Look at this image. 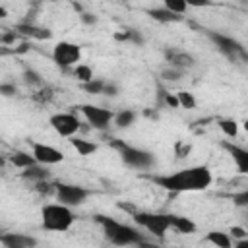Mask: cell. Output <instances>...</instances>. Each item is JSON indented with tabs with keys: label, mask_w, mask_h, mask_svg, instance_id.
<instances>
[{
	"label": "cell",
	"mask_w": 248,
	"mask_h": 248,
	"mask_svg": "<svg viewBox=\"0 0 248 248\" xmlns=\"http://www.w3.org/2000/svg\"><path fill=\"white\" fill-rule=\"evenodd\" d=\"M16 37H17V33H16V31H10V33H6V35L2 37V43H4V45H12V43L16 41Z\"/></svg>",
	"instance_id": "74e56055"
},
{
	"label": "cell",
	"mask_w": 248,
	"mask_h": 248,
	"mask_svg": "<svg viewBox=\"0 0 248 248\" xmlns=\"http://www.w3.org/2000/svg\"><path fill=\"white\" fill-rule=\"evenodd\" d=\"M232 202H234V205H238V207L248 205V192L242 190L240 194H234V196H232Z\"/></svg>",
	"instance_id": "d6a6232c"
},
{
	"label": "cell",
	"mask_w": 248,
	"mask_h": 248,
	"mask_svg": "<svg viewBox=\"0 0 248 248\" xmlns=\"http://www.w3.org/2000/svg\"><path fill=\"white\" fill-rule=\"evenodd\" d=\"M6 16H8V10H6L4 6H0V19H4Z\"/></svg>",
	"instance_id": "60d3db41"
},
{
	"label": "cell",
	"mask_w": 248,
	"mask_h": 248,
	"mask_svg": "<svg viewBox=\"0 0 248 248\" xmlns=\"http://www.w3.org/2000/svg\"><path fill=\"white\" fill-rule=\"evenodd\" d=\"M207 242H211L217 248H232V238L229 236V232H221V231H211L207 232Z\"/></svg>",
	"instance_id": "ffe728a7"
},
{
	"label": "cell",
	"mask_w": 248,
	"mask_h": 248,
	"mask_svg": "<svg viewBox=\"0 0 248 248\" xmlns=\"http://www.w3.org/2000/svg\"><path fill=\"white\" fill-rule=\"evenodd\" d=\"M101 95L116 97V95H118V85H116V83H110V81H105V85H103V93H101Z\"/></svg>",
	"instance_id": "1f68e13d"
},
{
	"label": "cell",
	"mask_w": 248,
	"mask_h": 248,
	"mask_svg": "<svg viewBox=\"0 0 248 248\" xmlns=\"http://www.w3.org/2000/svg\"><path fill=\"white\" fill-rule=\"evenodd\" d=\"M229 236H231L232 240H242V238H248V232H246L244 227H232V229L229 231Z\"/></svg>",
	"instance_id": "f546056e"
},
{
	"label": "cell",
	"mask_w": 248,
	"mask_h": 248,
	"mask_svg": "<svg viewBox=\"0 0 248 248\" xmlns=\"http://www.w3.org/2000/svg\"><path fill=\"white\" fill-rule=\"evenodd\" d=\"M37 2H58V0H37Z\"/></svg>",
	"instance_id": "b9f144b4"
},
{
	"label": "cell",
	"mask_w": 248,
	"mask_h": 248,
	"mask_svg": "<svg viewBox=\"0 0 248 248\" xmlns=\"http://www.w3.org/2000/svg\"><path fill=\"white\" fill-rule=\"evenodd\" d=\"M70 143H72V147H74L79 155H83V157H87V155H91V153H95V151L99 149V145H97L95 141H89V140H83V138H76V136L70 138Z\"/></svg>",
	"instance_id": "d6986e66"
},
{
	"label": "cell",
	"mask_w": 248,
	"mask_h": 248,
	"mask_svg": "<svg viewBox=\"0 0 248 248\" xmlns=\"http://www.w3.org/2000/svg\"><path fill=\"white\" fill-rule=\"evenodd\" d=\"M17 93V87L14 83H0V95L2 97H14Z\"/></svg>",
	"instance_id": "4dcf8cb0"
},
{
	"label": "cell",
	"mask_w": 248,
	"mask_h": 248,
	"mask_svg": "<svg viewBox=\"0 0 248 248\" xmlns=\"http://www.w3.org/2000/svg\"><path fill=\"white\" fill-rule=\"evenodd\" d=\"M217 124H219L221 132H223L227 138H236V136H238V124H236V120H232V118H223V120H219Z\"/></svg>",
	"instance_id": "603a6c76"
},
{
	"label": "cell",
	"mask_w": 248,
	"mask_h": 248,
	"mask_svg": "<svg viewBox=\"0 0 248 248\" xmlns=\"http://www.w3.org/2000/svg\"><path fill=\"white\" fill-rule=\"evenodd\" d=\"M23 79H25V83H29V85H41V83H43L41 74L35 72V70H31V68H27V70L23 72Z\"/></svg>",
	"instance_id": "f1b7e54d"
},
{
	"label": "cell",
	"mask_w": 248,
	"mask_h": 248,
	"mask_svg": "<svg viewBox=\"0 0 248 248\" xmlns=\"http://www.w3.org/2000/svg\"><path fill=\"white\" fill-rule=\"evenodd\" d=\"M163 103H165L167 107H170V108H178V99H176V95L165 93V97H163Z\"/></svg>",
	"instance_id": "d590c367"
},
{
	"label": "cell",
	"mask_w": 248,
	"mask_h": 248,
	"mask_svg": "<svg viewBox=\"0 0 248 248\" xmlns=\"http://www.w3.org/2000/svg\"><path fill=\"white\" fill-rule=\"evenodd\" d=\"M35 184H37V190L41 194H50V192H54V186H56V184H48L46 180H41V182H35Z\"/></svg>",
	"instance_id": "836d02e7"
},
{
	"label": "cell",
	"mask_w": 248,
	"mask_h": 248,
	"mask_svg": "<svg viewBox=\"0 0 248 248\" xmlns=\"http://www.w3.org/2000/svg\"><path fill=\"white\" fill-rule=\"evenodd\" d=\"M176 99H178V107H182V108H196V99H194V95L190 91H178Z\"/></svg>",
	"instance_id": "4316f807"
},
{
	"label": "cell",
	"mask_w": 248,
	"mask_h": 248,
	"mask_svg": "<svg viewBox=\"0 0 248 248\" xmlns=\"http://www.w3.org/2000/svg\"><path fill=\"white\" fill-rule=\"evenodd\" d=\"M79 110L95 130H107L114 116L110 108H103V107H95V105H81Z\"/></svg>",
	"instance_id": "30bf717a"
},
{
	"label": "cell",
	"mask_w": 248,
	"mask_h": 248,
	"mask_svg": "<svg viewBox=\"0 0 248 248\" xmlns=\"http://www.w3.org/2000/svg\"><path fill=\"white\" fill-rule=\"evenodd\" d=\"M48 124L62 138H72L81 128V122L78 120V116H74L70 112H56V114H52L48 118Z\"/></svg>",
	"instance_id": "9c48e42d"
},
{
	"label": "cell",
	"mask_w": 248,
	"mask_h": 248,
	"mask_svg": "<svg viewBox=\"0 0 248 248\" xmlns=\"http://www.w3.org/2000/svg\"><path fill=\"white\" fill-rule=\"evenodd\" d=\"M184 2L190 8H207V6L213 4V0H184Z\"/></svg>",
	"instance_id": "e575fe53"
},
{
	"label": "cell",
	"mask_w": 248,
	"mask_h": 248,
	"mask_svg": "<svg viewBox=\"0 0 248 248\" xmlns=\"http://www.w3.org/2000/svg\"><path fill=\"white\" fill-rule=\"evenodd\" d=\"M184 72H186V70H182V68L169 66V68H165V70L161 72V78H163L165 81H178V79H182Z\"/></svg>",
	"instance_id": "d4e9b609"
},
{
	"label": "cell",
	"mask_w": 248,
	"mask_h": 248,
	"mask_svg": "<svg viewBox=\"0 0 248 248\" xmlns=\"http://www.w3.org/2000/svg\"><path fill=\"white\" fill-rule=\"evenodd\" d=\"M136 118H138V114H136L134 110L124 108V110H120V112H116V114L112 116V122H114L118 128H130V126L136 122Z\"/></svg>",
	"instance_id": "44dd1931"
},
{
	"label": "cell",
	"mask_w": 248,
	"mask_h": 248,
	"mask_svg": "<svg viewBox=\"0 0 248 248\" xmlns=\"http://www.w3.org/2000/svg\"><path fill=\"white\" fill-rule=\"evenodd\" d=\"M221 147L227 149L229 155L234 159V163H236V167H238V172L246 174V172H248V151H246L244 147L236 145V143H231V141H223Z\"/></svg>",
	"instance_id": "5bb4252c"
},
{
	"label": "cell",
	"mask_w": 248,
	"mask_h": 248,
	"mask_svg": "<svg viewBox=\"0 0 248 248\" xmlns=\"http://www.w3.org/2000/svg\"><path fill=\"white\" fill-rule=\"evenodd\" d=\"M79 17H81V21H83V23H87V25H93V23H97V17H95L93 14H87V12H83Z\"/></svg>",
	"instance_id": "8d00e7d4"
},
{
	"label": "cell",
	"mask_w": 248,
	"mask_h": 248,
	"mask_svg": "<svg viewBox=\"0 0 248 248\" xmlns=\"http://www.w3.org/2000/svg\"><path fill=\"white\" fill-rule=\"evenodd\" d=\"M33 157L41 165H58L64 161V153L46 143H33Z\"/></svg>",
	"instance_id": "8fae6325"
},
{
	"label": "cell",
	"mask_w": 248,
	"mask_h": 248,
	"mask_svg": "<svg viewBox=\"0 0 248 248\" xmlns=\"http://www.w3.org/2000/svg\"><path fill=\"white\" fill-rule=\"evenodd\" d=\"M205 35H207V39L217 46V50L223 52L225 56L234 58L236 54H240L242 58H246L244 46H242L236 39H232V37H229V35H223V33H217V31H205Z\"/></svg>",
	"instance_id": "ba28073f"
},
{
	"label": "cell",
	"mask_w": 248,
	"mask_h": 248,
	"mask_svg": "<svg viewBox=\"0 0 248 248\" xmlns=\"http://www.w3.org/2000/svg\"><path fill=\"white\" fill-rule=\"evenodd\" d=\"M95 219L103 227L107 240L116 244V246H132V244H141L143 242L140 231L130 227V225L118 223V221H114L110 217H105V215H97Z\"/></svg>",
	"instance_id": "7a4b0ae2"
},
{
	"label": "cell",
	"mask_w": 248,
	"mask_h": 248,
	"mask_svg": "<svg viewBox=\"0 0 248 248\" xmlns=\"http://www.w3.org/2000/svg\"><path fill=\"white\" fill-rule=\"evenodd\" d=\"M81 58V46L70 41H60L54 45L52 50V60L60 66V68H70L74 64H78Z\"/></svg>",
	"instance_id": "52a82bcc"
},
{
	"label": "cell",
	"mask_w": 248,
	"mask_h": 248,
	"mask_svg": "<svg viewBox=\"0 0 248 248\" xmlns=\"http://www.w3.org/2000/svg\"><path fill=\"white\" fill-rule=\"evenodd\" d=\"M14 31L17 35H25V37H31V39H37V41H46V39L52 37V31L50 29L37 27V25H31V23H17L14 27Z\"/></svg>",
	"instance_id": "9a60e30c"
},
{
	"label": "cell",
	"mask_w": 248,
	"mask_h": 248,
	"mask_svg": "<svg viewBox=\"0 0 248 248\" xmlns=\"http://www.w3.org/2000/svg\"><path fill=\"white\" fill-rule=\"evenodd\" d=\"M0 244L6 248H31V246H37V238L21 232H6V234H0Z\"/></svg>",
	"instance_id": "7c38bea8"
},
{
	"label": "cell",
	"mask_w": 248,
	"mask_h": 248,
	"mask_svg": "<svg viewBox=\"0 0 248 248\" xmlns=\"http://www.w3.org/2000/svg\"><path fill=\"white\" fill-rule=\"evenodd\" d=\"M12 50L8 48V45H4V46H0V54H10Z\"/></svg>",
	"instance_id": "ab89813d"
},
{
	"label": "cell",
	"mask_w": 248,
	"mask_h": 248,
	"mask_svg": "<svg viewBox=\"0 0 248 248\" xmlns=\"http://www.w3.org/2000/svg\"><path fill=\"white\" fill-rule=\"evenodd\" d=\"M165 58L170 66H176V68H182V70H188L196 64L192 54H188L186 50H176V48H165Z\"/></svg>",
	"instance_id": "4fadbf2b"
},
{
	"label": "cell",
	"mask_w": 248,
	"mask_h": 248,
	"mask_svg": "<svg viewBox=\"0 0 248 248\" xmlns=\"http://www.w3.org/2000/svg\"><path fill=\"white\" fill-rule=\"evenodd\" d=\"M21 176H23L25 180H31V182H41V180H48L50 172H48L45 167H41V163H35V165H31V167L23 169Z\"/></svg>",
	"instance_id": "ac0fdd59"
},
{
	"label": "cell",
	"mask_w": 248,
	"mask_h": 248,
	"mask_svg": "<svg viewBox=\"0 0 248 248\" xmlns=\"http://www.w3.org/2000/svg\"><path fill=\"white\" fill-rule=\"evenodd\" d=\"M103 85H105L103 79H95V78H93V79L81 83V89H83L85 93H89V95H101V93H103Z\"/></svg>",
	"instance_id": "484cf974"
},
{
	"label": "cell",
	"mask_w": 248,
	"mask_h": 248,
	"mask_svg": "<svg viewBox=\"0 0 248 248\" xmlns=\"http://www.w3.org/2000/svg\"><path fill=\"white\" fill-rule=\"evenodd\" d=\"M151 180L169 192H198V190H205L211 184L213 176L205 165H196V167H188L172 174L153 176Z\"/></svg>",
	"instance_id": "6da1fadb"
},
{
	"label": "cell",
	"mask_w": 248,
	"mask_h": 248,
	"mask_svg": "<svg viewBox=\"0 0 248 248\" xmlns=\"http://www.w3.org/2000/svg\"><path fill=\"white\" fill-rule=\"evenodd\" d=\"M145 14H147L151 19L161 21V23H178V21H182V19H184L180 14H174V12L167 10L165 6H163V8H151V10H147Z\"/></svg>",
	"instance_id": "2e32d148"
},
{
	"label": "cell",
	"mask_w": 248,
	"mask_h": 248,
	"mask_svg": "<svg viewBox=\"0 0 248 248\" xmlns=\"http://www.w3.org/2000/svg\"><path fill=\"white\" fill-rule=\"evenodd\" d=\"M54 198L58 203H64L68 207L81 205L89 198V190L76 184H56L54 186Z\"/></svg>",
	"instance_id": "8992f818"
},
{
	"label": "cell",
	"mask_w": 248,
	"mask_h": 248,
	"mask_svg": "<svg viewBox=\"0 0 248 248\" xmlns=\"http://www.w3.org/2000/svg\"><path fill=\"white\" fill-rule=\"evenodd\" d=\"M29 50V43H21L19 48H16V52H27Z\"/></svg>",
	"instance_id": "f35d334b"
},
{
	"label": "cell",
	"mask_w": 248,
	"mask_h": 248,
	"mask_svg": "<svg viewBox=\"0 0 248 248\" xmlns=\"http://www.w3.org/2000/svg\"><path fill=\"white\" fill-rule=\"evenodd\" d=\"M170 229H174V231L180 232V234H192V232L196 231V223L190 221L188 217L170 213Z\"/></svg>",
	"instance_id": "e0dca14e"
},
{
	"label": "cell",
	"mask_w": 248,
	"mask_h": 248,
	"mask_svg": "<svg viewBox=\"0 0 248 248\" xmlns=\"http://www.w3.org/2000/svg\"><path fill=\"white\" fill-rule=\"evenodd\" d=\"M134 221L149 231L151 234L163 238L165 232L170 229V213H149V211H134L132 213Z\"/></svg>",
	"instance_id": "5b68a950"
},
{
	"label": "cell",
	"mask_w": 248,
	"mask_h": 248,
	"mask_svg": "<svg viewBox=\"0 0 248 248\" xmlns=\"http://www.w3.org/2000/svg\"><path fill=\"white\" fill-rule=\"evenodd\" d=\"M163 4H165V8L167 10H170V12H174V14H184L186 12V2L184 0H163Z\"/></svg>",
	"instance_id": "83f0119b"
},
{
	"label": "cell",
	"mask_w": 248,
	"mask_h": 248,
	"mask_svg": "<svg viewBox=\"0 0 248 248\" xmlns=\"http://www.w3.org/2000/svg\"><path fill=\"white\" fill-rule=\"evenodd\" d=\"M74 211L64 203H46L41 209V221L46 231L64 232L74 225Z\"/></svg>",
	"instance_id": "3957f363"
},
{
	"label": "cell",
	"mask_w": 248,
	"mask_h": 248,
	"mask_svg": "<svg viewBox=\"0 0 248 248\" xmlns=\"http://www.w3.org/2000/svg\"><path fill=\"white\" fill-rule=\"evenodd\" d=\"M112 147L118 149L122 161H124L128 167H132V169L145 170V169H151L153 163H155V157H153L149 151L140 149V147H132V145H128V143H124V141H120V140H114V141H112Z\"/></svg>",
	"instance_id": "277c9868"
},
{
	"label": "cell",
	"mask_w": 248,
	"mask_h": 248,
	"mask_svg": "<svg viewBox=\"0 0 248 248\" xmlns=\"http://www.w3.org/2000/svg\"><path fill=\"white\" fill-rule=\"evenodd\" d=\"M10 161H12L16 167H19V169H27V167H31V165L37 163L35 157H33V153H25V151H16V153H12V155H10Z\"/></svg>",
	"instance_id": "7402d4cb"
},
{
	"label": "cell",
	"mask_w": 248,
	"mask_h": 248,
	"mask_svg": "<svg viewBox=\"0 0 248 248\" xmlns=\"http://www.w3.org/2000/svg\"><path fill=\"white\" fill-rule=\"evenodd\" d=\"M74 78H76L78 81L85 83V81L93 79V70H91L87 64H78V66L74 68Z\"/></svg>",
	"instance_id": "cb8c5ba5"
}]
</instances>
